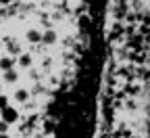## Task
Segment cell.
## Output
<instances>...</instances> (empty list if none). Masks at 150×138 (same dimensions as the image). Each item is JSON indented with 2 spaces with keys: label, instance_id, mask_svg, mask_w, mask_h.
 I'll return each mask as SVG.
<instances>
[{
  "label": "cell",
  "instance_id": "52a82bcc",
  "mask_svg": "<svg viewBox=\"0 0 150 138\" xmlns=\"http://www.w3.org/2000/svg\"><path fill=\"white\" fill-rule=\"evenodd\" d=\"M15 98H17V101H19V103H25V101H27V98H29V92H27L25 88H19V90L15 92Z\"/></svg>",
  "mask_w": 150,
  "mask_h": 138
},
{
  "label": "cell",
  "instance_id": "4fadbf2b",
  "mask_svg": "<svg viewBox=\"0 0 150 138\" xmlns=\"http://www.w3.org/2000/svg\"><path fill=\"white\" fill-rule=\"evenodd\" d=\"M0 92H2V84H0Z\"/></svg>",
  "mask_w": 150,
  "mask_h": 138
},
{
  "label": "cell",
  "instance_id": "8fae6325",
  "mask_svg": "<svg viewBox=\"0 0 150 138\" xmlns=\"http://www.w3.org/2000/svg\"><path fill=\"white\" fill-rule=\"evenodd\" d=\"M6 105H8V96L0 92V109H2V107H6Z\"/></svg>",
  "mask_w": 150,
  "mask_h": 138
},
{
  "label": "cell",
  "instance_id": "277c9868",
  "mask_svg": "<svg viewBox=\"0 0 150 138\" xmlns=\"http://www.w3.org/2000/svg\"><path fill=\"white\" fill-rule=\"evenodd\" d=\"M25 38H27V42H31V44H40V40H42V31L35 29V27H31V29H27Z\"/></svg>",
  "mask_w": 150,
  "mask_h": 138
},
{
  "label": "cell",
  "instance_id": "8992f818",
  "mask_svg": "<svg viewBox=\"0 0 150 138\" xmlns=\"http://www.w3.org/2000/svg\"><path fill=\"white\" fill-rule=\"evenodd\" d=\"M13 67H15V59H13L11 54L4 56V59H0V69H2V71H4V69H13Z\"/></svg>",
  "mask_w": 150,
  "mask_h": 138
},
{
  "label": "cell",
  "instance_id": "3957f363",
  "mask_svg": "<svg viewBox=\"0 0 150 138\" xmlns=\"http://www.w3.org/2000/svg\"><path fill=\"white\" fill-rule=\"evenodd\" d=\"M56 40H59V36H56V31H54L52 27H48V29H46V31L42 34V40H40V42H42V44H48V46H50V44H54Z\"/></svg>",
  "mask_w": 150,
  "mask_h": 138
},
{
  "label": "cell",
  "instance_id": "9c48e42d",
  "mask_svg": "<svg viewBox=\"0 0 150 138\" xmlns=\"http://www.w3.org/2000/svg\"><path fill=\"white\" fill-rule=\"evenodd\" d=\"M0 134H2V136L8 134V124H6L4 119H0Z\"/></svg>",
  "mask_w": 150,
  "mask_h": 138
},
{
  "label": "cell",
  "instance_id": "30bf717a",
  "mask_svg": "<svg viewBox=\"0 0 150 138\" xmlns=\"http://www.w3.org/2000/svg\"><path fill=\"white\" fill-rule=\"evenodd\" d=\"M88 25H90V19H88V17H81V19H79V27L86 31V29H88Z\"/></svg>",
  "mask_w": 150,
  "mask_h": 138
},
{
  "label": "cell",
  "instance_id": "ba28073f",
  "mask_svg": "<svg viewBox=\"0 0 150 138\" xmlns=\"http://www.w3.org/2000/svg\"><path fill=\"white\" fill-rule=\"evenodd\" d=\"M6 50H8V54H11V56H15V54H19V52H21V44L11 42V44H6Z\"/></svg>",
  "mask_w": 150,
  "mask_h": 138
},
{
  "label": "cell",
  "instance_id": "5b68a950",
  "mask_svg": "<svg viewBox=\"0 0 150 138\" xmlns=\"http://www.w3.org/2000/svg\"><path fill=\"white\" fill-rule=\"evenodd\" d=\"M2 80H4V84H15V82L19 80V73H17L15 69H4Z\"/></svg>",
  "mask_w": 150,
  "mask_h": 138
},
{
  "label": "cell",
  "instance_id": "7a4b0ae2",
  "mask_svg": "<svg viewBox=\"0 0 150 138\" xmlns=\"http://www.w3.org/2000/svg\"><path fill=\"white\" fill-rule=\"evenodd\" d=\"M17 56H19V59H17L15 63H19V65H21L23 69H29V67L33 65V59H31V54H27V52H23V50H21V52H19Z\"/></svg>",
  "mask_w": 150,
  "mask_h": 138
},
{
  "label": "cell",
  "instance_id": "7c38bea8",
  "mask_svg": "<svg viewBox=\"0 0 150 138\" xmlns=\"http://www.w3.org/2000/svg\"><path fill=\"white\" fill-rule=\"evenodd\" d=\"M13 0H0V4H11Z\"/></svg>",
  "mask_w": 150,
  "mask_h": 138
},
{
  "label": "cell",
  "instance_id": "6da1fadb",
  "mask_svg": "<svg viewBox=\"0 0 150 138\" xmlns=\"http://www.w3.org/2000/svg\"><path fill=\"white\" fill-rule=\"evenodd\" d=\"M0 115H2V119L11 126V124H15L17 119H19V111L15 109V107H2V109H0Z\"/></svg>",
  "mask_w": 150,
  "mask_h": 138
}]
</instances>
